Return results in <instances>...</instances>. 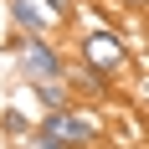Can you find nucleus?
<instances>
[{"label":"nucleus","mask_w":149,"mask_h":149,"mask_svg":"<svg viewBox=\"0 0 149 149\" xmlns=\"http://www.w3.org/2000/svg\"><path fill=\"white\" fill-rule=\"evenodd\" d=\"M0 57L10 62L15 82H57V77H67V67H72V57H67V46L52 36V31H15L0 41Z\"/></svg>","instance_id":"nucleus-1"},{"label":"nucleus","mask_w":149,"mask_h":149,"mask_svg":"<svg viewBox=\"0 0 149 149\" xmlns=\"http://www.w3.org/2000/svg\"><path fill=\"white\" fill-rule=\"evenodd\" d=\"M77 62H82V67H93V72H103L108 82L129 77V67H134L129 41H123L113 26H88V31H82V36H77Z\"/></svg>","instance_id":"nucleus-2"},{"label":"nucleus","mask_w":149,"mask_h":149,"mask_svg":"<svg viewBox=\"0 0 149 149\" xmlns=\"http://www.w3.org/2000/svg\"><path fill=\"white\" fill-rule=\"evenodd\" d=\"M36 129L52 134L62 149H98V139H103V123L93 118L82 103H67V108H46V113H36Z\"/></svg>","instance_id":"nucleus-3"},{"label":"nucleus","mask_w":149,"mask_h":149,"mask_svg":"<svg viewBox=\"0 0 149 149\" xmlns=\"http://www.w3.org/2000/svg\"><path fill=\"white\" fill-rule=\"evenodd\" d=\"M5 15H10V26L15 31H52L57 36V15L46 10V0H5Z\"/></svg>","instance_id":"nucleus-4"},{"label":"nucleus","mask_w":149,"mask_h":149,"mask_svg":"<svg viewBox=\"0 0 149 149\" xmlns=\"http://www.w3.org/2000/svg\"><path fill=\"white\" fill-rule=\"evenodd\" d=\"M31 129H36V118H31V113H21L15 103H5V108H0V134H5V139H15V144H21Z\"/></svg>","instance_id":"nucleus-5"},{"label":"nucleus","mask_w":149,"mask_h":149,"mask_svg":"<svg viewBox=\"0 0 149 149\" xmlns=\"http://www.w3.org/2000/svg\"><path fill=\"white\" fill-rule=\"evenodd\" d=\"M21 149H62V144H57L52 134H41V129H31V134L21 139Z\"/></svg>","instance_id":"nucleus-6"},{"label":"nucleus","mask_w":149,"mask_h":149,"mask_svg":"<svg viewBox=\"0 0 149 149\" xmlns=\"http://www.w3.org/2000/svg\"><path fill=\"white\" fill-rule=\"evenodd\" d=\"M113 5H123V10H149V0H113Z\"/></svg>","instance_id":"nucleus-7"}]
</instances>
